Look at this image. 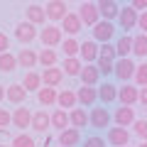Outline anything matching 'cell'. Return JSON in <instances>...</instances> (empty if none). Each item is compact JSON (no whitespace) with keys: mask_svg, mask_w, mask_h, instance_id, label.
<instances>
[{"mask_svg":"<svg viewBox=\"0 0 147 147\" xmlns=\"http://www.w3.org/2000/svg\"><path fill=\"white\" fill-rule=\"evenodd\" d=\"M84 147H108V142H105V137H100V135H88L84 140Z\"/></svg>","mask_w":147,"mask_h":147,"instance_id":"b9f144b4","label":"cell"},{"mask_svg":"<svg viewBox=\"0 0 147 147\" xmlns=\"http://www.w3.org/2000/svg\"><path fill=\"white\" fill-rule=\"evenodd\" d=\"M17 64L22 69H27V71H34V66L39 64V54L34 49H20L17 52Z\"/></svg>","mask_w":147,"mask_h":147,"instance_id":"44dd1931","label":"cell"},{"mask_svg":"<svg viewBox=\"0 0 147 147\" xmlns=\"http://www.w3.org/2000/svg\"><path fill=\"white\" fill-rule=\"evenodd\" d=\"M120 3H115V0H98V10H100V17L103 20H118V15H120Z\"/></svg>","mask_w":147,"mask_h":147,"instance_id":"2e32d148","label":"cell"},{"mask_svg":"<svg viewBox=\"0 0 147 147\" xmlns=\"http://www.w3.org/2000/svg\"><path fill=\"white\" fill-rule=\"evenodd\" d=\"M7 100L12 105H22L27 100V88L22 84H10L7 86Z\"/></svg>","mask_w":147,"mask_h":147,"instance_id":"4316f807","label":"cell"},{"mask_svg":"<svg viewBox=\"0 0 147 147\" xmlns=\"http://www.w3.org/2000/svg\"><path fill=\"white\" fill-rule=\"evenodd\" d=\"M137 147H147V142H140V145H137Z\"/></svg>","mask_w":147,"mask_h":147,"instance_id":"c3c4849f","label":"cell"},{"mask_svg":"<svg viewBox=\"0 0 147 147\" xmlns=\"http://www.w3.org/2000/svg\"><path fill=\"white\" fill-rule=\"evenodd\" d=\"M110 123H113V115L108 113V108H91V127L93 130H110Z\"/></svg>","mask_w":147,"mask_h":147,"instance_id":"277c9868","label":"cell"},{"mask_svg":"<svg viewBox=\"0 0 147 147\" xmlns=\"http://www.w3.org/2000/svg\"><path fill=\"white\" fill-rule=\"evenodd\" d=\"M10 147H37V145H34V137H32V135H27V132H17V135L12 137Z\"/></svg>","mask_w":147,"mask_h":147,"instance_id":"d590c367","label":"cell"},{"mask_svg":"<svg viewBox=\"0 0 147 147\" xmlns=\"http://www.w3.org/2000/svg\"><path fill=\"white\" fill-rule=\"evenodd\" d=\"M105 142H108L110 147H130V130H127V127L113 125L108 132H105Z\"/></svg>","mask_w":147,"mask_h":147,"instance_id":"3957f363","label":"cell"},{"mask_svg":"<svg viewBox=\"0 0 147 147\" xmlns=\"http://www.w3.org/2000/svg\"><path fill=\"white\" fill-rule=\"evenodd\" d=\"M5 98H7V86H3V84H0V103H3Z\"/></svg>","mask_w":147,"mask_h":147,"instance_id":"7dc6e473","label":"cell"},{"mask_svg":"<svg viewBox=\"0 0 147 147\" xmlns=\"http://www.w3.org/2000/svg\"><path fill=\"white\" fill-rule=\"evenodd\" d=\"M76 96H79L81 108H93L96 100H98V88H93V86H81V88L76 91Z\"/></svg>","mask_w":147,"mask_h":147,"instance_id":"9a60e30c","label":"cell"},{"mask_svg":"<svg viewBox=\"0 0 147 147\" xmlns=\"http://www.w3.org/2000/svg\"><path fill=\"white\" fill-rule=\"evenodd\" d=\"M37 100H39V105H44V108H52V105H57L59 93H57V88L42 86V88H39V93H37Z\"/></svg>","mask_w":147,"mask_h":147,"instance_id":"f1b7e54d","label":"cell"},{"mask_svg":"<svg viewBox=\"0 0 147 147\" xmlns=\"http://www.w3.org/2000/svg\"><path fill=\"white\" fill-rule=\"evenodd\" d=\"M135 71H137V66L132 64V59H118L113 76H115L118 81H123V84H127L130 79H135Z\"/></svg>","mask_w":147,"mask_h":147,"instance_id":"9c48e42d","label":"cell"},{"mask_svg":"<svg viewBox=\"0 0 147 147\" xmlns=\"http://www.w3.org/2000/svg\"><path fill=\"white\" fill-rule=\"evenodd\" d=\"M25 15H27V22H30V25H34V27L44 25V20H47V10H44V5H37V3L27 5Z\"/></svg>","mask_w":147,"mask_h":147,"instance_id":"ffe728a7","label":"cell"},{"mask_svg":"<svg viewBox=\"0 0 147 147\" xmlns=\"http://www.w3.org/2000/svg\"><path fill=\"white\" fill-rule=\"evenodd\" d=\"M137 20H140V12H135V7H132V5H123V7H120L118 25H120V30H123V32L135 30V27H137Z\"/></svg>","mask_w":147,"mask_h":147,"instance_id":"8992f818","label":"cell"},{"mask_svg":"<svg viewBox=\"0 0 147 147\" xmlns=\"http://www.w3.org/2000/svg\"><path fill=\"white\" fill-rule=\"evenodd\" d=\"M61 52H64V59H76L81 57V42L76 37H66L61 44Z\"/></svg>","mask_w":147,"mask_h":147,"instance_id":"f546056e","label":"cell"},{"mask_svg":"<svg viewBox=\"0 0 147 147\" xmlns=\"http://www.w3.org/2000/svg\"><path fill=\"white\" fill-rule=\"evenodd\" d=\"M39 37V32H37V27L34 25H30V22H17V27H15V39L20 44H32Z\"/></svg>","mask_w":147,"mask_h":147,"instance_id":"ba28073f","label":"cell"},{"mask_svg":"<svg viewBox=\"0 0 147 147\" xmlns=\"http://www.w3.org/2000/svg\"><path fill=\"white\" fill-rule=\"evenodd\" d=\"M44 10H47V20H52V22H64L69 15V7L64 0H49L44 5Z\"/></svg>","mask_w":147,"mask_h":147,"instance_id":"52a82bcc","label":"cell"},{"mask_svg":"<svg viewBox=\"0 0 147 147\" xmlns=\"http://www.w3.org/2000/svg\"><path fill=\"white\" fill-rule=\"evenodd\" d=\"M132 132H135L137 137H140L142 142H147V120L145 118H137L135 125H132Z\"/></svg>","mask_w":147,"mask_h":147,"instance_id":"74e56055","label":"cell"},{"mask_svg":"<svg viewBox=\"0 0 147 147\" xmlns=\"http://www.w3.org/2000/svg\"><path fill=\"white\" fill-rule=\"evenodd\" d=\"M12 125V113L7 108H0V132H5Z\"/></svg>","mask_w":147,"mask_h":147,"instance_id":"60d3db41","label":"cell"},{"mask_svg":"<svg viewBox=\"0 0 147 147\" xmlns=\"http://www.w3.org/2000/svg\"><path fill=\"white\" fill-rule=\"evenodd\" d=\"M132 54H135L137 59H142V57H147V34H135L132 37Z\"/></svg>","mask_w":147,"mask_h":147,"instance_id":"836d02e7","label":"cell"},{"mask_svg":"<svg viewBox=\"0 0 147 147\" xmlns=\"http://www.w3.org/2000/svg\"><path fill=\"white\" fill-rule=\"evenodd\" d=\"M64 74L66 76H81V71H84V61H81V57L76 59H64Z\"/></svg>","mask_w":147,"mask_h":147,"instance_id":"1f68e13d","label":"cell"},{"mask_svg":"<svg viewBox=\"0 0 147 147\" xmlns=\"http://www.w3.org/2000/svg\"><path fill=\"white\" fill-rule=\"evenodd\" d=\"M57 142H59V147H79L81 145V130L69 127V130H64V132L57 135Z\"/></svg>","mask_w":147,"mask_h":147,"instance_id":"e0dca14e","label":"cell"},{"mask_svg":"<svg viewBox=\"0 0 147 147\" xmlns=\"http://www.w3.org/2000/svg\"><path fill=\"white\" fill-rule=\"evenodd\" d=\"M79 17H81V22H84L86 27H96V25L100 22V10H98V3H91V0L81 3V7H79Z\"/></svg>","mask_w":147,"mask_h":147,"instance_id":"7a4b0ae2","label":"cell"},{"mask_svg":"<svg viewBox=\"0 0 147 147\" xmlns=\"http://www.w3.org/2000/svg\"><path fill=\"white\" fill-rule=\"evenodd\" d=\"M52 127H57L59 132H64V130L71 127V118H69L66 110H61V108H54L52 110Z\"/></svg>","mask_w":147,"mask_h":147,"instance_id":"d4e9b609","label":"cell"},{"mask_svg":"<svg viewBox=\"0 0 147 147\" xmlns=\"http://www.w3.org/2000/svg\"><path fill=\"white\" fill-rule=\"evenodd\" d=\"M32 115H34V113H32L27 105H25V108L20 105V108L12 110V125L20 127V130H25V127H32Z\"/></svg>","mask_w":147,"mask_h":147,"instance_id":"5bb4252c","label":"cell"},{"mask_svg":"<svg viewBox=\"0 0 147 147\" xmlns=\"http://www.w3.org/2000/svg\"><path fill=\"white\" fill-rule=\"evenodd\" d=\"M81 30H84V22H81L79 12H69V15H66V20L61 22V32H66L69 37H76Z\"/></svg>","mask_w":147,"mask_h":147,"instance_id":"ac0fdd59","label":"cell"},{"mask_svg":"<svg viewBox=\"0 0 147 147\" xmlns=\"http://www.w3.org/2000/svg\"><path fill=\"white\" fill-rule=\"evenodd\" d=\"M20 84L27 88V93H32V91H34V93H39V88L44 86V84H42V74H39V71H27L25 79H22Z\"/></svg>","mask_w":147,"mask_h":147,"instance_id":"484cf974","label":"cell"},{"mask_svg":"<svg viewBox=\"0 0 147 147\" xmlns=\"http://www.w3.org/2000/svg\"><path fill=\"white\" fill-rule=\"evenodd\" d=\"M20 66V64H17V54H0V71L3 74H12L15 71V69Z\"/></svg>","mask_w":147,"mask_h":147,"instance_id":"e575fe53","label":"cell"},{"mask_svg":"<svg viewBox=\"0 0 147 147\" xmlns=\"http://www.w3.org/2000/svg\"><path fill=\"white\" fill-rule=\"evenodd\" d=\"M115 52H118V59H130V54H132V37L130 34H123L115 42Z\"/></svg>","mask_w":147,"mask_h":147,"instance_id":"4dcf8cb0","label":"cell"},{"mask_svg":"<svg viewBox=\"0 0 147 147\" xmlns=\"http://www.w3.org/2000/svg\"><path fill=\"white\" fill-rule=\"evenodd\" d=\"M39 39L44 49H57L64 44V32L59 25H44V30H39Z\"/></svg>","mask_w":147,"mask_h":147,"instance_id":"6da1fadb","label":"cell"},{"mask_svg":"<svg viewBox=\"0 0 147 147\" xmlns=\"http://www.w3.org/2000/svg\"><path fill=\"white\" fill-rule=\"evenodd\" d=\"M135 108H130V105H120V108H115V113H113V123H115L118 127H130L135 125Z\"/></svg>","mask_w":147,"mask_h":147,"instance_id":"30bf717a","label":"cell"},{"mask_svg":"<svg viewBox=\"0 0 147 147\" xmlns=\"http://www.w3.org/2000/svg\"><path fill=\"white\" fill-rule=\"evenodd\" d=\"M81 86H98V81H100V71H98V66L96 64H84V71H81Z\"/></svg>","mask_w":147,"mask_h":147,"instance_id":"7402d4cb","label":"cell"},{"mask_svg":"<svg viewBox=\"0 0 147 147\" xmlns=\"http://www.w3.org/2000/svg\"><path fill=\"white\" fill-rule=\"evenodd\" d=\"M98 54H100V44L98 42H93V39L81 42V61L84 64H96L98 61Z\"/></svg>","mask_w":147,"mask_h":147,"instance_id":"7c38bea8","label":"cell"},{"mask_svg":"<svg viewBox=\"0 0 147 147\" xmlns=\"http://www.w3.org/2000/svg\"><path fill=\"white\" fill-rule=\"evenodd\" d=\"M64 69H59V66H52V69H44L42 71V84L44 86H49V88H57L59 84L64 81Z\"/></svg>","mask_w":147,"mask_h":147,"instance_id":"d6986e66","label":"cell"},{"mask_svg":"<svg viewBox=\"0 0 147 147\" xmlns=\"http://www.w3.org/2000/svg\"><path fill=\"white\" fill-rule=\"evenodd\" d=\"M7 49H10V37L0 32V54H7Z\"/></svg>","mask_w":147,"mask_h":147,"instance_id":"7bdbcfd3","label":"cell"},{"mask_svg":"<svg viewBox=\"0 0 147 147\" xmlns=\"http://www.w3.org/2000/svg\"><path fill=\"white\" fill-rule=\"evenodd\" d=\"M52 127V113L47 110H37L34 115H32V130L34 132H47Z\"/></svg>","mask_w":147,"mask_h":147,"instance_id":"cb8c5ba5","label":"cell"},{"mask_svg":"<svg viewBox=\"0 0 147 147\" xmlns=\"http://www.w3.org/2000/svg\"><path fill=\"white\" fill-rule=\"evenodd\" d=\"M96 66H98L100 76H110V74H115V61H103V59H98Z\"/></svg>","mask_w":147,"mask_h":147,"instance_id":"ab89813d","label":"cell"},{"mask_svg":"<svg viewBox=\"0 0 147 147\" xmlns=\"http://www.w3.org/2000/svg\"><path fill=\"white\" fill-rule=\"evenodd\" d=\"M98 59H103V61H118L115 44H100V54H98Z\"/></svg>","mask_w":147,"mask_h":147,"instance_id":"8d00e7d4","label":"cell"},{"mask_svg":"<svg viewBox=\"0 0 147 147\" xmlns=\"http://www.w3.org/2000/svg\"><path fill=\"white\" fill-rule=\"evenodd\" d=\"M118 86L115 84H110V81H103V84L98 86V100L100 105H110V103H115L118 100Z\"/></svg>","mask_w":147,"mask_h":147,"instance_id":"4fadbf2b","label":"cell"},{"mask_svg":"<svg viewBox=\"0 0 147 147\" xmlns=\"http://www.w3.org/2000/svg\"><path fill=\"white\" fill-rule=\"evenodd\" d=\"M0 147H7V145H5V142H0Z\"/></svg>","mask_w":147,"mask_h":147,"instance_id":"681fc988","label":"cell"},{"mask_svg":"<svg viewBox=\"0 0 147 147\" xmlns=\"http://www.w3.org/2000/svg\"><path fill=\"white\" fill-rule=\"evenodd\" d=\"M118 100H120V105H135V103H140V88L137 86H132V84H123V88L118 91Z\"/></svg>","mask_w":147,"mask_h":147,"instance_id":"8fae6325","label":"cell"},{"mask_svg":"<svg viewBox=\"0 0 147 147\" xmlns=\"http://www.w3.org/2000/svg\"><path fill=\"white\" fill-rule=\"evenodd\" d=\"M57 105H59L61 110L69 108V113H71L74 108H79V96H76V91H71V88L59 91V100H57Z\"/></svg>","mask_w":147,"mask_h":147,"instance_id":"603a6c76","label":"cell"},{"mask_svg":"<svg viewBox=\"0 0 147 147\" xmlns=\"http://www.w3.org/2000/svg\"><path fill=\"white\" fill-rule=\"evenodd\" d=\"M137 27H140L142 34H147V12H140V20H137Z\"/></svg>","mask_w":147,"mask_h":147,"instance_id":"ee69618b","label":"cell"},{"mask_svg":"<svg viewBox=\"0 0 147 147\" xmlns=\"http://www.w3.org/2000/svg\"><path fill=\"white\" fill-rule=\"evenodd\" d=\"M140 103H142V108H147V86L140 88Z\"/></svg>","mask_w":147,"mask_h":147,"instance_id":"bcb514c9","label":"cell"},{"mask_svg":"<svg viewBox=\"0 0 147 147\" xmlns=\"http://www.w3.org/2000/svg\"><path fill=\"white\" fill-rule=\"evenodd\" d=\"M130 5L132 7H135V12H147V0H132V3H130Z\"/></svg>","mask_w":147,"mask_h":147,"instance_id":"f6af8a7d","label":"cell"},{"mask_svg":"<svg viewBox=\"0 0 147 147\" xmlns=\"http://www.w3.org/2000/svg\"><path fill=\"white\" fill-rule=\"evenodd\" d=\"M91 32H93V42H98V44H110L113 34H115V25L108 22V20H100Z\"/></svg>","mask_w":147,"mask_h":147,"instance_id":"5b68a950","label":"cell"},{"mask_svg":"<svg viewBox=\"0 0 147 147\" xmlns=\"http://www.w3.org/2000/svg\"><path fill=\"white\" fill-rule=\"evenodd\" d=\"M135 84H137V88H145L147 86V64L142 61L140 66H137V71H135Z\"/></svg>","mask_w":147,"mask_h":147,"instance_id":"f35d334b","label":"cell"},{"mask_svg":"<svg viewBox=\"0 0 147 147\" xmlns=\"http://www.w3.org/2000/svg\"><path fill=\"white\" fill-rule=\"evenodd\" d=\"M39 64H42L44 69H52L59 64V52L57 49H42L39 52Z\"/></svg>","mask_w":147,"mask_h":147,"instance_id":"d6a6232c","label":"cell"},{"mask_svg":"<svg viewBox=\"0 0 147 147\" xmlns=\"http://www.w3.org/2000/svg\"><path fill=\"white\" fill-rule=\"evenodd\" d=\"M69 118H71V127H76V130L91 125V113H86L84 108H74L71 113H69Z\"/></svg>","mask_w":147,"mask_h":147,"instance_id":"83f0119b","label":"cell"}]
</instances>
